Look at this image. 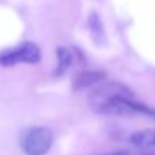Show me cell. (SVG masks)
<instances>
[{
  "mask_svg": "<svg viewBox=\"0 0 155 155\" xmlns=\"http://www.w3.org/2000/svg\"><path fill=\"white\" fill-rule=\"evenodd\" d=\"M56 54H57V66L54 69V77H62L74 63L75 60L81 62L84 65V56L81 50L75 48V47H57L56 50Z\"/></svg>",
  "mask_w": 155,
  "mask_h": 155,
  "instance_id": "obj_4",
  "label": "cell"
},
{
  "mask_svg": "<svg viewBox=\"0 0 155 155\" xmlns=\"http://www.w3.org/2000/svg\"><path fill=\"white\" fill-rule=\"evenodd\" d=\"M130 143L142 149L155 148V130H142L133 133L130 136Z\"/></svg>",
  "mask_w": 155,
  "mask_h": 155,
  "instance_id": "obj_7",
  "label": "cell"
},
{
  "mask_svg": "<svg viewBox=\"0 0 155 155\" xmlns=\"http://www.w3.org/2000/svg\"><path fill=\"white\" fill-rule=\"evenodd\" d=\"M41 48L38 44L32 42V41H26L18 44L17 47L8 50V51L0 54V66L5 68H11L15 65H35L41 60Z\"/></svg>",
  "mask_w": 155,
  "mask_h": 155,
  "instance_id": "obj_3",
  "label": "cell"
},
{
  "mask_svg": "<svg viewBox=\"0 0 155 155\" xmlns=\"http://www.w3.org/2000/svg\"><path fill=\"white\" fill-rule=\"evenodd\" d=\"M54 134L47 127H32L21 136V149L26 155H45L51 149Z\"/></svg>",
  "mask_w": 155,
  "mask_h": 155,
  "instance_id": "obj_2",
  "label": "cell"
},
{
  "mask_svg": "<svg viewBox=\"0 0 155 155\" xmlns=\"http://www.w3.org/2000/svg\"><path fill=\"white\" fill-rule=\"evenodd\" d=\"M146 116H151V117H154V119H155V108H152V107H148Z\"/></svg>",
  "mask_w": 155,
  "mask_h": 155,
  "instance_id": "obj_8",
  "label": "cell"
},
{
  "mask_svg": "<svg viewBox=\"0 0 155 155\" xmlns=\"http://www.w3.org/2000/svg\"><path fill=\"white\" fill-rule=\"evenodd\" d=\"M87 104L98 114L110 116H133L140 113L142 103L134 98V92L120 81L103 80L91 87Z\"/></svg>",
  "mask_w": 155,
  "mask_h": 155,
  "instance_id": "obj_1",
  "label": "cell"
},
{
  "mask_svg": "<svg viewBox=\"0 0 155 155\" xmlns=\"http://www.w3.org/2000/svg\"><path fill=\"white\" fill-rule=\"evenodd\" d=\"M125 155H155V152H152V154H148V152H145V154H136V152H130V151H125Z\"/></svg>",
  "mask_w": 155,
  "mask_h": 155,
  "instance_id": "obj_9",
  "label": "cell"
},
{
  "mask_svg": "<svg viewBox=\"0 0 155 155\" xmlns=\"http://www.w3.org/2000/svg\"><path fill=\"white\" fill-rule=\"evenodd\" d=\"M87 27H89L92 41L95 44H98V45H103L105 42V30H104V26H103V20H101V17H100V14L97 11H92L89 14Z\"/></svg>",
  "mask_w": 155,
  "mask_h": 155,
  "instance_id": "obj_6",
  "label": "cell"
},
{
  "mask_svg": "<svg viewBox=\"0 0 155 155\" xmlns=\"http://www.w3.org/2000/svg\"><path fill=\"white\" fill-rule=\"evenodd\" d=\"M105 78H107V74L103 69H80L71 81V89L72 92L91 89Z\"/></svg>",
  "mask_w": 155,
  "mask_h": 155,
  "instance_id": "obj_5",
  "label": "cell"
}]
</instances>
